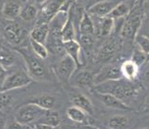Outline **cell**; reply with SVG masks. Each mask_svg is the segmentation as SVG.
<instances>
[{"label": "cell", "instance_id": "6da1fadb", "mask_svg": "<svg viewBox=\"0 0 149 129\" xmlns=\"http://www.w3.org/2000/svg\"><path fill=\"white\" fill-rule=\"evenodd\" d=\"M131 80L127 79H116V80H109L103 83L95 85V92H108L117 96L121 100L125 101V99H130L134 97L138 93V88L135 85L131 83Z\"/></svg>", "mask_w": 149, "mask_h": 129}, {"label": "cell", "instance_id": "7a4b0ae2", "mask_svg": "<svg viewBox=\"0 0 149 129\" xmlns=\"http://www.w3.org/2000/svg\"><path fill=\"white\" fill-rule=\"evenodd\" d=\"M18 51L24 58L26 65L27 73L31 76V78H34V79L37 80H45L47 78V70H46L45 64L39 60L40 58L37 55L34 56V55L29 53L26 48L19 49Z\"/></svg>", "mask_w": 149, "mask_h": 129}, {"label": "cell", "instance_id": "3957f363", "mask_svg": "<svg viewBox=\"0 0 149 129\" xmlns=\"http://www.w3.org/2000/svg\"><path fill=\"white\" fill-rule=\"evenodd\" d=\"M46 111L47 109L42 108L33 103H29L18 109L15 114V121L23 126H27V128H31L30 124L40 120Z\"/></svg>", "mask_w": 149, "mask_h": 129}, {"label": "cell", "instance_id": "277c9868", "mask_svg": "<svg viewBox=\"0 0 149 129\" xmlns=\"http://www.w3.org/2000/svg\"><path fill=\"white\" fill-rule=\"evenodd\" d=\"M143 21V12H136L129 15L127 19L123 23L120 30V36L123 40H134L138 31L141 28Z\"/></svg>", "mask_w": 149, "mask_h": 129}, {"label": "cell", "instance_id": "5b68a950", "mask_svg": "<svg viewBox=\"0 0 149 129\" xmlns=\"http://www.w3.org/2000/svg\"><path fill=\"white\" fill-rule=\"evenodd\" d=\"M31 80H32V78L29 75V73L22 71V70L15 71L10 75L8 74L1 91L10 92L11 89L26 87L31 83Z\"/></svg>", "mask_w": 149, "mask_h": 129}, {"label": "cell", "instance_id": "8992f818", "mask_svg": "<svg viewBox=\"0 0 149 129\" xmlns=\"http://www.w3.org/2000/svg\"><path fill=\"white\" fill-rule=\"evenodd\" d=\"M77 66L78 65L74 61V58H72L69 55L66 54L58 62V64L56 66V75L61 80L63 81L70 80L73 74L76 72Z\"/></svg>", "mask_w": 149, "mask_h": 129}, {"label": "cell", "instance_id": "52a82bcc", "mask_svg": "<svg viewBox=\"0 0 149 129\" xmlns=\"http://www.w3.org/2000/svg\"><path fill=\"white\" fill-rule=\"evenodd\" d=\"M123 76L122 73H121L120 67L114 64L105 65L99 70V72L96 75H95V86L106 81L120 79Z\"/></svg>", "mask_w": 149, "mask_h": 129}, {"label": "cell", "instance_id": "ba28073f", "mask_svg": "<svg viewBox=\"0 0 149 129\" xmlns=\"http://www.w3.org/2000/svg\"><path fill=\"white\" fill-rule=\"evenodd\" d=\"M67 0H46L42 3L41 16L38 23H49Z\"/></svg>", "mask_w": 149, "mask_h": 129}, {"label": "cell", "instance_id": "9c48e42d", "mask_svg": "<svg viewBox=\"0 0 149 129\" xmlns=\"http://www.w3.org/2000/svg\"><path fill=\"white\" fill-rule=\"evenodd\" d=\"M95 96L104 105L111 108L120 109V110H130V107L127 104H125L123 100H121L117 96L108 92H95Z\"/></svg>", "mask_w": 149, "mask_h": 129}, {"label": "cell", "instance_id": "30bf717a", "mask_svg": "<svg viewBox=\"0 0 149 129\" xmlns=\"http://www.w3.org/2000/svg\"><path fill=\"white\" fill-rule=\"evenodd\" d=\"M70 82L74 87L91 88L92 86H95V75L87 70H80L73 74Z\"/></svg>", "mask_w": 149, "mask_h": 129}, {"label": "cell", "instance_id": "8fae6325", "mask_svg": "<svg viewBox=\"0 0 149 129\" xmlns=\"http://www.w3.org/2000/svg\"><path fill=\"white\" fill-rule=\"evenodd\" d=\"M118 3L119 2L114 0H103V1L96 2L92 7H90L88 12L91 16L95 17L109 16Z\"/></svg>", "mask_w": 149, "mask_h": 129}, {"label": "cell", "instance_id": "7c38bea8", "mask_svg": "<svg viewBox=\"0 0 149 129\" xmlns=\"http://www.w3.org/2000/svg\"><path fill=\"white\" fill-rule=\"evenodd\" d=\"M6 40L10 44H21L25 38V30L18 24H10L6 26L4 30Z\"/></svg>", "mask_w": 149, "mask_h": 129}, {"label": "cell", "instance_id": "4fadbf2b", "mask_svg": "<svg viewBox=\"0 0 149 129\" xmlns=\"http://www.w3.org/2000/svg\"><path fill=\"white\" fill-rule=\"evenodd\" d=\"M22 7V2L20 0H7L2 7L4 18L8 19V20H14L20 15Z\"/></svg>", "mask_w": 149, "mask_h": 129}, {"label": "cell", "instance_id": "5bb4252c", "mask_svg": "<svg viewBox=\"0 0 149 129\" xmlns=\"http://www.w3.org/2000/svg\"><path fill=\"white\" fill-rule=\"evenodd\" d=\"M117 50V44L115 40H109L100 47L97 58L100 62H107L111 60Z\"/></svg>", "mask_w": 149, "mask_h": 129}, {"label": "cell", "instance_id": "9a60e30c", "mask_svg": "<svg viewBox=\"0 0 149 129\" xmlns=\"http://www.w3.org/2000/svg\"><path fill=\"white\" fill-rule=\"evenodd\" d=\"M49 35V24L48 23H37L36 26L30 32V39L45 44Z\"/></svg>", "mask_w": 149, "mask_h": 129}, {"label": "cell", "instance_id": "2e32d148", "mask_svg": "<svg viewBox=\"0 0 149 129\" xmlns=\"http://www.w3.org/2000/svg\"><path fill=\"white\" fill-rule=\"evenodd\" d=\"M63 45H64V51L66 52V54L69 55L72 58H74L78 66L81 65V58H80L81 45L79 42H77L76 40H72V41L63 42Z\"/></svg>", "mask_w": 149, "mask_h": 129}, {"label": "cell", "instance_id": "e0dca14e", "mask_svg": "<svg viewBox=\"0 0 149 129\" xmlns=\"http://www.w3.org/2000/svg\"><path fill=\"white\" fill-rule=\"evenodd\" d=\"M139 68L140 66H138L133 60H128L124 61L122 65L120 66L121 73L124 78L127 80H134L137 77L139 74Z\"/></svg>", "mask_w": 149, "mask_h": 129}, {"label": "cell", "instance_id": "ac0fdd59", "mask_svg": "<svg viewBox=\"0 0 149 129\" xmlns=\"http://www.w3.org/2000/svg\"><path fill=\"white\" fill-rule=\"evenodd\" d=\"M71 100L74 105H77V107L82 108L88 114H93V112H95L93 105L91 102V100L84 94H82V93H74V95H72Z\"/></svg>", "mask_w": 149, "mask_h": 129}, {"label": "cell", "instance_id": "d6986e66", "mask_svg": "<svg viewBox=\"0 0 149 129\" xmlns=\"http://www.w3.org/2000/svg\"><path fill=\"white\" fill-rule=\"evenodd\" d=\"M78 28L80 31V35H93L95 33V26L89 12H85V11L83 12L79 25H78Z\"/></svg>", "mask_w": 149, "mask_h": 129}, {"label": "cell", "instance_id": "ffe728a7", "mask_svg": "<svg viewBox=\"0 0 149 129\" xmlns=\"http://www.w3.org/2000/svg\"><path fill=\"white\" fill-rule=\"evenodd\" d=\"M98 22V35L101 37H107L114 28V18L111 16L97 17Z\"/></svg>", "mask_w": 149, "mask_h": 129}, {"label": "cell", "instance_id": "44dd1931", "mask_svg": "<svg viewBox=\"0 0 149 129\" xmlns=\"http://www.w3.org/2000/svg\"><path fill=\"white\" fill-rule=\"evenodd\" d=\"M29 103H33L35 105H39L45 109H52L56 103L55 97L50 94H41L38 96H34L30 99Z\"/></svg>", "mask_w": 149, "mask_h": 129}, {"label": "cell", "instance_id": "7402d4cb", "mask_svg": "<svg viewBox=\"0 0 149 129\" xmlns=\"http://www.w3.org/2000/svg\"><path fill=\"white\" fill-rule=\"evenodd\" d=\"M87 114L88 113L84 111L83 109L77 107V105H73L67 108V116L68 118L73 121L74 123H83L87 120Z\"/></svg>", "mask_w": 149, "mask_h": 129}, {"label": "cell", "instance_id": "603a6c76", "mask_svg": "<svg viewBox=\"0 0 149 129\" xmlns=\"http://www.w3.org/2000/svg\"><path fill=\"white\" fill-rule=\"evenodd\" d=\"M61 38L63 42L76 40V27L73 21V17L69 12V17L66 21L65 25L61 29Z\"/></svg>", "mask_w": 149, "mask_h": 129}, {"label": "cell", "instance_id": "cb8c5ba5", "mask_svg": "<svg viewBox=\"0 0 149 129\" xmlns=\"http://www.w3.org/2000/svg\"><path fill=\"white\" fill-rule=\"evenodd\" d=\"M39 122L48 124V126H50L52 128H55L60 126L61 117L57 111H52L51 109H49V110H47L45 113L44 116L40 119Z\"/></svg>", "mask_w": 149, "mask_h": 129}, {"label": "cell", "instance_id": "d4e9b609", "mask_svg": "<svg viewBox=\"0 0 149 129\" xmlns=\"http://www.w3.org/2000/svg\"><path fill=\"white\" fill-rule=\"evenodd\" d=\"M16 61V57L13 52L7 48H3L0 50V64L5 68L11 67Z\"/></svg>", "mask_w": 149, "mask_h": 129}, {"label": "cell", "instance_id": "484cf974", "mask_svg": "<svg viewBox=\"0 0 149 129\" xmlns=\"http://www.w3.org/2000/svg\"><path fill=\"white\" fill-rule=\"evenodd\" d=\"M128 126V118L124 115L112 116L108 122V127L111 129H123Z\"/></svg>", "mask_w": 149, "mask_h": 129}, {"label": "cell", "instance_id": "4316f807", "mask_svg": "<svg viewBox=\"0 0 149 129\" xmlns=\"http://www.w3.org/2000/svg\"><path fill=\"white\" fill-rule=\"evenodd\" d=\"M38 15V10L32 4H26L24 7H22V10L20 11V15L22 20L24 21H32Z\"/></svg>", "mask_w": 149, "mask_h": 129}, {"label": "cell", "instance_id": "83f0119b", "mask_svg": "<svg viewBox=\"0 0 149 129\" xmlns=\"http://www.w3.org/2000/svg\"><path fill=\"white\" fill-rule=\"evenodd\" d=\"M129 12H130V6L127 2H119L112 10L109 16L114 19L123 18L125 16H127Z\"/></svg>", "mask_w": 149, "mask_h": 129}, {"label": "cell", "instance_id": "f1b7e54d", "mask_svg": "<svg viewBox=\"0 0 149 129\" xmlns=\"http://www.w3.org/2000/svg\"><path fill=\"white\" fill-rule=\"evenodd\" d=\"M29 42H30V46H31V49L35 55L42 58V60H45L48 57V49L46 47V45H45V44H42V42H39L37 41L33 40V39H29Z\"/></svg>", "mask_w": 149, "mask_h": 129}, {"label": "cell", "instance_id": "f546056e", "mask_svg": "<svg viewBox=\"0 0 149 129\" xmlns=\"http://www.w3.org/2000/svg\"><path fill=\"white\" fill-rule=\"evenodd\" d=\"M134 41L137 44V47H139L143 52L149 56V37L146 35L137 34Z\"/></svg>", "mask_w": 149, "mask_h": 129}, {"label": "cell", "instance_id": "4dcf8cb0", "mask_svg": "<svg viewBox=\"0 0 149 129\" xmlns=\"http://www.w3.org/2000/svg\"><path fill=\"white\" fill-rule=\"evenodd\" d=\"M13 104V97L9 92L0 91V110H6Z\"/></svg>", "mask_w": 149, "mask_h": 129}, {"label": "cell", "instance_id": "1f68e13d", "mask_svg": "<svg viewBox=\"0 0 149 129\" xmlns=\"http://www.w3.org/2000/svg\"><path fill=\"white\" fill-rule=\"evenodd\" d=\"M146 58H147V55L144 52H143L139 47L134 49L131 56V60L134 61L137 65L138 66L143 65L146 61Z\"/></svg>", "mask_w": 149, "mask_h": 129}, {"label": "cell", "instance_id": "d6a6232c", "mask_svg": "<svg viewBox=\"0 0 149 129\" xmlns=\"http://www.w3.org/2000/svg\"><path fill=\"white\" fill-rule=\"evenodd\" d=\"M80 42L85 48H91L93 44V35H80Z\"/></svg>", "mask_w": 149, "mask_h": 129}, {"label": "cell", "instance_id": "836d02e7", "mask_svg": "<svg viewBox=\"0 0 149 129\" xmlns=\"http://www.w3.org/2000/svg\"><path fill=\"white\" fill-rule=\"evenodd\" d=\"M7 76H8V73H7L6 68L0 64V91L2 89V86L4 84V82H5Z\"/></svg>", "mask_w": 149, "mask_h": 129}, {"label": "cell", "instance_id": "e575fe53", "mask_svg": "<svg viewBox=\"0 0 149 129\" xmlns=\"http://www.w3.org/2000/svg\"><path fill=\"white\" fill-rule=\"evenodd\" d=\"M143 111L144 113H149V95H147L144 99L143 105Z\"/></svg>", "mask_w": 149, "mask_h": 129}, {"label": "cell", "instance_id": "d590c367", "mask_svg": "<svg viewBox=\"0 0 149 129\" xmlns=\"http://www.w3.org/2000/svg\"><path fill=\"white\" fill-rule=\"evenodd\" d=\"M6 123L2 118H0V128H6Z\"/></svg>", "mask_w": 149, "mask_h": 129}, {"label": "cell", "instance_id": "8d00e7d4", "mask_svg": "<svg viewBox=\"0 0 149 129\" xmlns=\"http://www.w3.org/2000/svg\"><path fill=\"white\" fill-rule=\"evenodd\" d=\"M37 3H39V4H42V3H45L46 0H35Z\"/></svg>", "mask_w": 149, "mask_h": 129}, {"label": "cell", "instance_id": "74e56055", "mask_svg": "<svg viewBox=\"0 0 149 129\" xmlns=\"http://www.w3.org/2000/svg\"><path fill=\"white\" fill-rule=\"evenodd\" d=\"M95 1H96V2H99V1H103V0H95ZM96 2H95V3H96Z\"/></svg>", "mask_w": 149, "mask_h": 129}, {"label": "cell", "instance_id": "f35d334b", "mask_svg": "<svg viewBox=\"0 0 149 129\" xmlns=\"http://www.w3.org/2000/svg\"><path fill=\"white\" fill-rule=\"evenodd\" d=\"M146 1H149V0H146Z\"/></svg>", "mask_w": 149, "mask_h": 129}, {"label": "cell", "instance_id": "ab89813d", "mask_svg": "<svg viewBox=\"0 0 149 129\" xmlns=\"http://www.w3.org/2000/svg\"><path fill=\"white\" fill-rule=\"evenodd\" d=\"M148 37H149V35H148Z\"/></svg>", "mask_w": 149, "mask_h": 129}]
</instances>
